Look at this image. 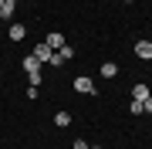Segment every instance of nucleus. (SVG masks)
I'll return each mask as SVG.
<instances>
[{
    "label": "nucleus",
    "instance_id": "f257e3e1",
    "mask_svg": "<svg viewBox=\"0 0 152 149\" xmlns=\"http://www.w3.org/2000/svg\"><path fill=\"white\" fill-rule=\"evenodd\" d=\"M31 54L37 58L41 65H51V58H54V51H51V48H48V44L41 41V44H34V51H31Z\"/></svg>",
    "mask_w": 152,
    "mask_h": 149
},
{
    "label": "nucleus",
    "instance_id": "f03ea898",
    "mask_svg": "<svg viewBox=\"0 0 152 149\" xmlns=\"http://www.w3.org/2000/svg\"><path fill=\"white\" fill-rule=\"evenodd\" d=\"M75 92H78V95H91V92H95V81H91L88 75H78V78H75Z\"/></svg>",
    "mask_w": 152,
    "mask_h": 149
},
{
    "label": "nucleus",
    "instance_id": "7ed1b4c3",
    "mask_svg": "<svg viewBox=\"0 0 152 149\" xmlns=\"http://www.w3.org/2000/svg\"><path fill=\"white\" fill-rule=\"evenodd\" d=\"M44 44H48L51 51H61V48H64V34H58V31H51L48 37H44Z\"/></svg>",
    "mask_w": 152,
    "mask_h": 149
},
{
    "label": "nucleus",
    "instance_id": "20e7f679",
    "mask_svg": "<svg viewBox=\"0 0 152 149\" xmlns=\"http://www.w3.org/2000/svg\"><path fill=\"white\" fill-rule=\"evenodd\" d=\"M135 54L142 61H152V41H135Z\"/></svg>",
    "mask_w": 152,
    "mask_h": 149
},
{
    "label": "nucleus",
    "instance_id": "39448f33",
    "mask_svg": "<svg viewBox=\"0 0 152 149\" xmlns=\"http://www.w3.org/2000/svg\"><path fill=\"white\" fill-rule=\"evenodd\" d=\"M149 95H152V92H149V85H142V81L135 85V88H132V98H135V102H145Z\"/></svg>",
    "mask_w": 152,
    "mask_h": 149
},
{
    "label": "nucleus",
    "instance_id": "423d86ee",
    "mask_svg": "<svg viewBox=\"0 0 152 149\" xmlns=\"http://www.w3.org/2000/svg\"><path fill=\"white\" fill-rule=\"evenodd\" d=\"M98 75H102V78H115V75H118V65H115V61H105Z\"/></svg>",
    "mask_w": 152,
    "mask_h": 149
},
{
    "label": "nucleus",
    "instance_id": "0eeeda50",
    "mask_svg": "<svg viewBox=\"0 0 152 149\" xmlns=\"http://www.w3.org/2000/svg\"><path fill=\"white\" fill-rule=\"evenodd\" d=\"M10 41H24V24H10Z\"/></svg>",
    "mask_w": 152,
    "mask_h": 149
},
{
    "label": "nucleus",
    "instance_id": "6e6552de",
    "mask_svg": "<svg viewBox=\"0 0 152 149\" xmlns=\"http://www.w3.org/2000/svg\"><path fill=\"white\" fill-rule=\"evenodd\" d=\"M0 17H4V21H10V17H14V4H10V0H4V7H0Z\"/></svg>",
    "mask_w": 152,
    "mask_h": 149
},
{
    "label": "nucleus",
    "instance_id": "1a4fd4ad",
    "mask_svg": "<svg viewBox=\"0 0 152 149\" xmlns=\"http://www.w3.org/2000/svg\"><path fill=\"white\" fill-rule=\"evenodd\" d=\"M129 112H132V115H142V112H145V105H142V102H135V98H132V102H129Z\"/></svg>",
    "mask_w": 152,
    "mask_h": 149
},
{
    "label": "nucleus",
    "instance_id": "9d476101",
    "mask_svg": "<svg viewBox=\"0 0 152 149\" xmlns=\"http://www.w3.org/2000/svg\"><path fill=\"white\" fill-rule=\"evenodd\" d=\"M54 122L64 129V126H71V115H68V112H58V115H54Z\"/></svg>",
    "mask_w": 152,
    "mask_h": 149
},
{
    "label": "nucleus",
    "instance_id": "9b49d317",
    "mask_svg": "<svg viewBox=\"0 0 152 149\" xmlns=\"http://www.w3.org/2000/svg\"><path fill=\"white\" fill-rule=\"evenodd\" d=\"M58 54H61V58H64V61H71V58H75V48H68V44H64V48H61V51H58Z\"/></svg>",
    "mask_w": 152,
    "mask_h": 149
},
{
    "label": "nucleus",
    "instance_id": "f8f14e48",
    "mask_svg": "<svg viewBox=\"0 0 152 149\" xmlns=\"http://www.w3.org/2000/svg\"><path fill=\"white\" fill-rule=\"evenodd\" d=\"M142 105H145V112H149V115H152V95H149V98L142 102Z\"/></svg>",
    "mask_w": 152,
    "mask_h": 149
},
{
    "label": "nucleus",
    "instance_id": "ddd939ff",
    "mask_svg": "<svg viewBox=\"0 0 152 149\" xmlns=\"http://www.w3.org/2000/svg\"><path fill=\"white\" fill-rule=\"evenodd\" d=\"M75 149H88V142H85V139H78V142H75Z\"/></svg>",
    "mask_w": 152,
    "mask_h": 149
},
{
    "label": "nucleus",
    "instance_id": "4468645a",
    "mask_svg": "<svg viewBox=\"0 0 152 149\" xmlns=\"http://www.w3.org/2000/svg\"><path fill=\"white\" fill-rule=\"evenodd\" d=\"M88 149H102V146H88Z\"/></svg>",
    "mask_w": 152,
    "mask_h": 149
},
{
    "label": "nucleus",
    "instance_id": "2eb2a0df",
    "mask_svg": "<svg viewBox=\"0 0 152 149\" xmlns=\"http://www.w3.org/2000/svg\"><path fill=\"white\" fill-rule=\"evenodd\" d=\"M125 4H135V0H125Z\"/></svg>",
    "mask_w": 152,
    "mask_h": 149
},
{
    "label": "nucleus",
    "instance_id": "dca6fc26",
    "mask_svg": "<svg viewBox=\"0 0 152 149\" xmlns=\"http://www.w3.org/2000/svg\"><path fill=\"white\" fill-rule=\"evenodd\" d=\"M0 7H4V0H0Z\"/></svg>",
    "mask_w": 152,
    "mask_h": 149
},
{
    "label": "nucleus",
    "instance_id": "f3484780",
    "mask_svg": "<svg viewBox=\"0 0 152 149\" xmlns=\"http://www.w3.org/2000/svg\"><path fill=\"white\" fill-rule=\"evenodd\" d=\"M10 4H17V0H10Z\"/></svg>",
    "mask_w": 152,
    "mask_h": 149
},
{
    "label": "nucleus",
    "instance_id": "a211bd4d",
    "mask_svg": "<svg viewBox=\"0 0 152 149\" xmlns=\"http://www.w3.org/2000/svg\"><path fill=\"white\" fill-rule=\"evenodd\" d=\"M149 41H152V37H149Z\"/></svg>",
    "mask_w": 152,
    "mask_h": 149
}]
</instances>
